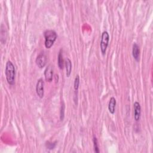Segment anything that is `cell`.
Segmentation results:
<instances>
[{"instance_id": "cell-12", "label": "cell", "mask_w": 153, "mask_h": 153, "mask_svg": "<svg viewBox=\"0 0 153 153\" xmlns=\"http://www.w3.org/2000/svg\"><path fill=\"white\" fill-rule=\"evenodd\" d=\"M79 85H80V76L79 75L76 76V77L74 81V89L75 91H77L79 88Z\"/></svg>"}, {"instance_id": "cell-4", "label": "cell", "mask_w": 153, "mask_h": 153, "mask_svg": "<svg viewBox=\"0 0 153 153\" xmlns=\"http://www.w3.org/2000/svg\"><path fill=\"white\" fill-rule=\"evenodd\" d=\"M36 64L40 68H43L47 63V57L45 53H41L38 55L36 59Z\"/></svg>"}, {"instance_id": "cell-5", "label": "cell", "mask_w": 153, "mask_h": 153, "mask_svg": "<svg viewBox=\"0 0 153 153\" xmlns=\"http://www.w3.org/2000/svg\"><path fill=\"white\" fill-rule=\"evenodd\" d=\"M36 92L38 96L43 98L44 97V81L42 79L38 80L36 85Z\"/></svg>"}, {"instance_id": "cell-8", "label": "cell", "mask_w": 153, "mask_h": 153, "mask_svg": "<svg viewBox=\"0 0 153 153\" xmlns=\"http://www.w3.org/2000/svg\"><path fill=\"white\" fill-rule=\"evenodd\" d=\"M139 53H140L139 47L136 43H135L133 45L132 55L134 57V59H135L137 62L139 61Z\"/></svg>"}, {"instance_id": "cell-14", "label": "cell", "mask_w": 153, "mask_h": 153, "mask_svg": "<svg viewBox=\"0 0 153 153\" xmlns=\"http://www.w3.org/2000/svg\"><path fill=\"white\" fill-rule=\"evenodd\" d=\"M56 146V143H50V142H47L46 143V147L47 149L49 150H52L54 149V148Z\"/></svg>"}, {"instance_id": "cell-1", "label": "cell", "mask_w": 153, "mask_h": 153, "mask_svg": "<svg viewBox=\"0 0 153 153\" xmlns=\"http://www.w3.org/2000/svg\"><path fill=\"white\" fill-rule=\"evenodd\" d=\"M6 76L8 83L13 85L14 84L15 80V68L13 63L11 61H8L6 66Z\"/></svg>"}, {"instance_id": "cell-11", "label": "cell", "mask_w": 153, "mask_h": 153, "mask_svg": "<svg viewBox=\"0 0 153 153\" xmlns=\"http://www.w3.org/2000/svg\"><path fill=\"white\" fill-rule=\"evenodd\" d=\"M57 63H58V66L61 70H63V66H64V61L63 58V55L62 53V50H60L59 53L58 54V59H57Z\"/></svg>"}, {"instance_id": "cell-2", "label": "cell", "mask_w": 153, "mask_h": 153, "mask_svg": "<svg viewBox=\"0 0 153 153\" xmlns=\"http://www.w3.org/2000/svg\"><path fill=\"white\" fill-rule=\"evenodd\" d=\"M44 36L45 38V47L47 49H50L57 38L56 32L53 30H47L44 32Z\"/></svg>"}, {"instance_id": "cell-15", "label": "cell", "mask_w": 153, "mask_h": 153, "mask_svg": "<svg viewBox=\"0 0 153 153\" xmlns=\"http://www.w3.org/2000/svg\"><path fill=\"white\" fill-rule=\"evenodd\" d=\"M64 110H65V105L63 104L61 107V120H63L64 118Z\"/></svg>"}, {"instance_id": "cell-3", "label": "cell", "mask_w": 153, "mask_h": 153, "mask_svg": "<svg viewBox=\"0 0 153 153\" xmlns=\"http://www.w3.org/2000/svg\"><path fill=\"white\" fill-rule=\"evenodd\" d=\"M110 41V35L108 32L104 31L102 34L101 41V50L103 55H105L106 53V51L108 45Z\"/></svg>"}, {"instance_id": "cell-9", "label": "cell", "mask_w": 153, "mask_h": 153, "mask_svg": "<svg viewBox=\"0 0 153 153\" xmlns=\"http://www.w3.org/2000/svg\"><path fill=\"white\" fill-rule=\"evenodd\" d=\"M116 100L114 97H111L110 99L109 105H108V110L111 114H114L115 112V109H116Z\"/></svg>"}, {"instance_id": "cell-7", "label": "cell", "mask_w": 153, "mask_h": 153, "mask_svg": "<svg viewBox=\"0 0 153 153\" xmlns=\"http://www.w3.org/2000/svg\"><path fill=\"white\" fill-rule=\"evenodd\" d=\"M134 107V119L138 121L139 120L141 114V107L139 102H135L133 105Z\"/></svg>"}, {"instance_id": "cell-10", "label": "cell", "mask_w": 153, "mask_h": 153, "mask_svg": "<svg viewBox=\"0 0 153 153\" xmlns=\"http://www.w3.org/2000/svg\"><path fill=\"white\" fill-rule=\"evenodd\" d=\"M65 66L66 70V76L67 77H69L71 74L72 71V62L71 60L68 58H67L65 61Z\"/></svg>"}, {"instance_id": "cell-6", "label": "cell", "mask_w": 153, "mask_h": 153, "mask_svg": "<svg viewBox=\"0 0 153 153\" xmlns=\"http://www.w3.org/2000/svg\"><path fill=\"white\" fill-rule=\"evenodd\" d=\"M53 69L51 65L48 66L44 71V76L46 81L51 82L53 80Z\"/></svg>"}, {"instance_id": "cell-13", "label": "cell", "mask_w": 153, "mask_h": 153, "mask_svg": "<svg viewBox=\"0 0 153 153\" xmlns=\"http://www.w3.org/2000/svg\"><path fill=\"white\" fill-rule=\"evenodd\" d=\"M93 145H94V151L96 152H99V147H98V139L95 136L93 137Z\"/></svg>"}]
</instances>
